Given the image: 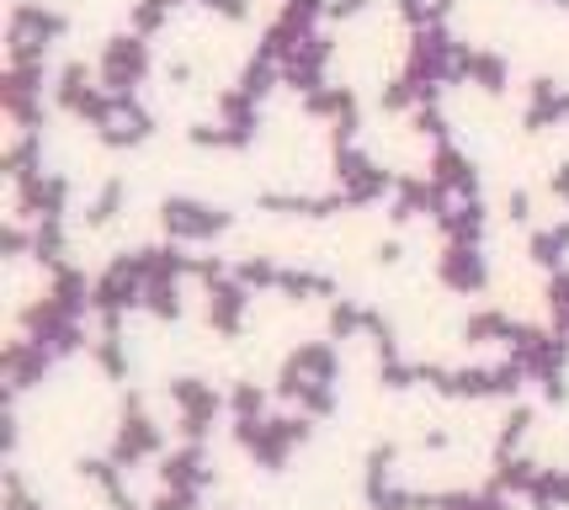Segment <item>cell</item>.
<instances>
[{"mask_svg": "<svg viewBox=\"0 0 569 510\" xmlns=\"http://www.w3.org/2000/svg\"><path fill=\"white\" fill-rule=\"evenodd\" d=\"M315 437V420L298 414H261V420H234V441L261 473H282L303 441Z\"/></svg>", "mask_w": 569, "mask_h": 510, "instance_id": "obj_1", "label": "cell"}, {"mask_svg": "<svg viewBox=\"0 0 569 510\" xmlns=\"http://www.w3.org/2000/svg\"><path fill=\"white\" fill-rule=\"evenodd\" d=\"M176 404V431L181 441H208L213 437V420L223 414V393L213 383H202V378H171L166 383Z\"/></svg>", "mask_w": 569, "mask_h": 510, "instance_id": "obj_2", "label": "cell"}, {"mask_svg": "<svg viewBox=\"0 0 569 510\" xmlns=\"http://www.w3.org/2000/svg\"><path fill=\"white\" fill-rule=\"evenodd\" d=\"M112 458L123 462V468H139V462H149V458H166V431L144 414V399H139V393L123 399V426H118V437H112Z\"/></svg>", "mask_w": 569, "mask_h": 510, "instance_id": "obj_3", "label": "cell"}, {"mask_svg": "<svg viewBox=\"0 0 569 510\" xmlns=\"http://www.w3.org/2000/svg\"><path fill=\"white\" fill-rule=\"evenodd\" d=\"M336 372H341V357H336L330 340L298 346L293 357L282 362V383H277V393H282V399H298V393L315 389V383H336Z\"/></svg>", "mask_w": 569, "mask_h": 510, "instance_id": "obj_4", "label": "cell"}, {"mask_svg": "<svg viewBox=\"0 0 569 510\" xmlns=\"http://www.w3.org/2000/svg\"><path fill=\"white\" fill-rule=\"evenodd\" d=\"M160 484L166 489H213V458H208V441H181L176 452L160 458Z\"/></svg>", "mask_w": 569, "mask_h": 510, "instance_id": "obj_5", "label": "cell"}, {"mask_svg": "<svg viewBox=\"0 0 569 510\" xmlns=\"http://www.w3.org/2000/svg\"><path fill=\"white\" fill-rule=\"evenodd\" d=\"M49 362L53 357L38 346V340H11V346H6V378H11V393H27L32 383H43Z\"/></svg>", "mask_w": 569, "mask_h": 510, "instance_id": "obj_6", "label": "cell"}, {"mask_svg": "<svg viewBox=\"0 0 569 510\" xmlns=\"http://www.w3.org/2000/svg\"><path fill=\"white\" fill-rule=\"evenodd\" d=\"M166 229L187 234V240H202V234H219L223 229V213L202 208V202H166Z\"/></svg>", "mask_w": 569, "mask_h": 510, "instance_id": "obj_7", "label": "cell"}, {"mask_svg": "<svg viewBox=\"0 0 569 510\" xmlns=\"http://www.w3.org/2000/svg\"><path fill=\"white\" fill-rule=\"evenodd\" d=\"M532 479H538V462H532V458H521V452H496V473H490V489L527 500Z\"/></svg>", "mask_w": 569, "mask_h": 510, "instance_id": "obj_8", "label": "cell"}, {"mask_svg": "<svg viewBox=\"0 0 569 510\" xmlns=\"http://www.w3.org/2000/svg\"><path fill=\"white\" fill-rule=\"evenodd\" d=\"M442 277H447V288H458V292H479V288H485V261L473 256V244L458 240L452 250H447Z\"/></svg>", "mask_w": 569, "mask_h": 510, "instance_id": "obj_9", "label": "cell"}, {"mask_svg": "<svg viewBox=\"0 0 569 510\" xmlns=\"http://www.w3.org/2000/svg\"><path fill=\"white\" fill-rule=\"evenodd\" d=\"M532 510H569V468H538V479L527 489Z\"/></svg>", "mask_w": 569, "mask_h": 510, "instance_id": "obj_10", "label": "cell"}, {"mask_svg": "<svg viewBox=\"0 0 569 510\" xmlns=\"http://www.w3.org/2000/svg\"><path fill=\"white\" fill-rule=\"evenodd\" d=\"M144 74V43H133V38H118L112 53H107V80L112 86H133Z\"/></svg>", "mask_w": 569, "mask_h": 510, "instance_id": "obj_11", "label": "cell"}, {"mask_svg": "<svg viewBox=\"0 0 569 510\" xmlns=\"http://www.w3.org/2000/svg\"><path fill=\"white\" fill-rule=\"evenodd\" d=\"M208 319H213V330H219V336H240V319H246V292H240V288H213Z\"/></svg>", "mask_w": 569, "mask_h": 510, "instance_id": "obj_12", "label": "cell"}, {"mask_svg": "<svg viewBox=\"0 0 569 510\" xmlns=\"http://www.w3.org/2000/svg\"><path fill=\"white\" fill-rule=\"evenodd\" d=\"M527 431H532V410H527V404H511V414L500 420L496 452H517L521 441H527Z\"/></svg>", "mask_w": 569, "mask_h": 510, "instance_id": "obj_13", "label": "cell"}, {"mask_svg": "<svg viewBox=\"0 0 569 510\" xmlns=\"http://www.w3.org/2000/svg\"><path fill=\"white\" fill-rule=\"evenodd\" d=\"M378 383L383 389H416L421 383V367H410V362H399V357H378Z\"/></svg>", "mask_w": 569, "mask_h": 510, "instance_id": "obj_14", "label": "cell"}, {"mask_svg": "<svg viewBox=\"0 0 569 510\" xmlns=\"http://www.w3.org/2000/svg\"><path fill=\"white\" fill-rule=\"evenodd\" d=\"M97 367L107 372V378H112V383H123V378H128V351H123V340H118V336H101Z\"/></svg>", "mask_w": 569, "mask_h": 510, "instance_id": "obj_15", "label": "cell"}, {"mask_svg": "<svg viewBox=\"0 0 569 510\" xmlns=\"http://www.w3.org/2000/svg\"><path fill=\"white\" fill-rule=\"evenodd\" d=\"M437 181H442V187H458V192H473V166H463L452 149H442V154H437Z\"/></svg>", "mask_w": 569, "mask_h": 510, "instance_id": "obj_16", "label": "cell"}, {"mask_svg": "<svg viewBox=\"0 0 569 510\" xmlns=\"http://www.w3.org/2000/svg\"><path fill=\"white\" fill-rule=\"evenodd\" d=\"M229 414L234 420H261L267 414V393L256 389V383H240V389L229 393Z\"/></svg>", "mask_w": 569, "mask_h": 510, "instance_id": "obj_17", "label": "cell"}, {"mask_svg": "<svg viewBox=\"0 0 569 510\" xmlns=\"http://www.w3.org/2000/svg\"><path fill=\"white\" fill-rule=\"evenodd\" d=\"M336 383H315V389H303L298 393V410L309 414V420H325V414H336Z\"/></svg>", "mask_w": 569, "mask_h": 510, "instance_id": "obj_18", "label": "cell"}, {"mask_svg": "<svg viewBox=\"0 0 569 510\" xmlns=\"http://www.w3.org/2000/svg\"><path fill=\"white\" fill-rule=\"evenodd\" d=\"M6 510H43V500L27 489L22 468H6Z\"/></svg>", "mask_w": 569, "mask_h": 510, "instance_id": "obj_19", "label": "cell"}, {"mask_svg": "<svg viewBox=\"0 0 569 510\" xmlns=\"http://www.w3.org/2000/svg\"><path fill=\"white\" fill-rule=\"evenodd\" d=\"M368 309H351V303H341V309H336V314H330V336L336 340H351L357 336V330H368Z\"/></svg>", "mask_w": 569, "mask_h": 510, "instance_id": "obj_20", "label": "cell"}, {"mask_svg": "<svg viewBox=\"0 0 569 510\" xmlns=\"http://www.w3.org/2000/svg\"><path fill=\"white\" fill-rule=\"evenodd\" d=\"M511 500L517 494H500V489H463V500H458V510H511Z\"/></svg>", "mask_w": 569, "mask_h": 510, "instance_id": "obj_21", "label": "cell"}, {"mask_svg": "<svg viewBox=\"0 0 569 510\" xmlns=\"http://www.w3.org/2000/svg\"><path fill=\"white\" fill-rule=\"evenodd\" d=\"M149 314H154V319H176V314H181L176 282H149Z\"/></svg>", "mask_w": 569, "mask_h": 510, "instance_id": "obj_22", "label": "cell"}, {"mask_svg": "<svg viewBox=\"0 0 569 510\" xmlns=\"http://www.w3.org/2000/svg\"><path fill=\"white\" fill-rule=\"evenodd\" d=\"M565 250H569V223H565V229H548V234H538V240H532V256H538L543 267H553Z\"/></svg>", "mask_w": 569, "mask_h": 510, "instance_id": "obj_23", "label": "cell"}, {"mask_svg": "<svg viewBox=\"0 0 569 510\" xmlns=\"http://www.w3.org/2000/svg\"><path fill=\"white\" fill-rule=\"evenodd\" d=\"M553 192H559V197H565V202H569V166L559 170V181H553Z\"/></svg>", "mask_w": 569, "mask_h": 510, "instance_id": "obj_24", "label": "cell"}, {"mask_svg": "<svg viewBox=\"0 0 569 510\" xmlns=\"http://www.w3.org/2000/svg\"><path fill=\"white\" fill-rule=\"evenodd\" d=\"M219 510H234V506H219Z\"/></svg>", "mask_w": 569, "mask_h": 510, "instance_id": "obj_25", "label": "cell"}]
</instances>
